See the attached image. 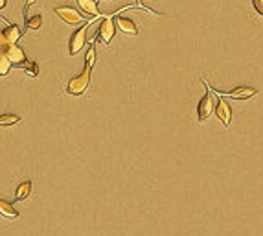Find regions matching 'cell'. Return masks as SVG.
I'll use <instances>...</instances> for the list:
<instances>
[{
	"instance_id": "6da1fadb",
	"label": "cell",
	"mask_w": 263,
	"mask_h": 236,
	"mask_svg": "<svg viewBox=\"0 0 263 236\" xmlns=\"http://www.w3.org/2000/svg\"><path fill=\"white\" fill-rule=\"evenodd\" d=\"M202 83L206 85L208 91H206V94L199 100V104H197V120H199L200 124L206 122L214 115V107H216V98H214L212 89H210V85L206 83V80H202Z\"/></svg>"
},
{
	"instance_id": "7a4b0ae2",
	"label": "cell",
	"mask_w": 263,
	"mask_h": 236,
	"mask_svg": "<svg viewBox=\"0 0 263 236\" xmlns=\"http://www.w3.org/2000/svg\"><path fill=\"white\" fill-rule=\"evenodd\" d=\"M90 72H92L90 67H85L83 72H80L76 78H72V80L68 81V85H66L68 94H72V96H81V94L88 89V83H90Z\"/></svg>"
},
{
	"instance_id": "3957f363",
	"label": "cell",
	"mask_w": 263,
	"mask_h": 236,
	"mask_svg": "<svg viewBox=\"0 0 263 236\" xmlns=\"http://www.w3.org/2000/svg\"><path fill=\"white\" fill-rule=\"evenodd\" d=\"M116 34V26H114V17L112 15H107L103 19V23L100 24V30H98V37L102 41L103 45H109L112 37Z\"/></svg>"
},
{
	"instance_id": "277c9868",
	"label": "cell",
	"mask_w": 263,
	"mask_h": 236,
	"mask_svg": "<svg viewBox=\"0 0 263 236\" xmlns=\"http://www.w3.org/2000/svg\"><path fill=\"white\" fill-rule=\"evenodd\" d=\"M54 12L58 13L59 19H63L64 23L70 24V26H76V24H80L83 21V15H81L80 10H76V8H70V6H58Z\"/></svg>"
},
{
	"instance_id": "5b68a950",
	"label": "cell",
	"mask_w": 263,
	"mask_h": 236,
	"mask_svg": "<svg viewBox=\"0 0 263 236\" xmlns=\"http://www.w3.org/2000/svg\"><path fill=\"white\" fill-rule=\"evenodd\" d=\"M212 89V87H210ZM216 94H219V96H230V98H234V100H248L252 98V96H256L258 94V89H252V87H236V89H232V91H214Z\"/></svg>"
},
{
	"instance_id": "8992f818",
	"label": "cell",
	"mask_w": 263,
	"mask_h": 236,
	"mask_svg": "<svg viewBox=\"0 0 263 236\" xmlns=\"http://www.w3.org/2000/svg\"><path fill=\"white\" fill-rule=\"evenodd\" d=\"M2 56H4V58H6L12 65H17V67H20V65L26 61V54H24V50L18 45H8V46H4V50H2Z\"/></svg>"
},
{
	"instance_id": "52a82bcc",
	"label": "cell",
	"mask_w": 263,
	"mask_h": 236,
	"mask_svg": "<svg viewBox=\"0 0 263 236\" xmlns=\"http://www.w3.org/2000/svg\"><path fill=\"white\" fill-rule=\"evenodd\" d=\"M86 30H88V24H83L80 30H76L72 37H70V54L76 56V54L80 52L81 48L85 46V41H86Z\"/></svg>"
},
{
	"instance_id": "ba28073f",
	"label": "cell",
	"mask_w": 263,
	"mask_h": 236,
	"mask_svg": "<svg viewBox=\"0 0 263 236\" xmlns=\"http://www.w3.org/2000/svg\"><path fill=\"white\" fill-rule=\"evenodd\" d=\"M214 113L218 115V118L221 120V124H223L224 127L230 126V120H232V107H230L226 102H223V100H216Z\"/></svg>"
},
{
	"instance_id": "9c48e42d",
	"label": "cell",
	"mask_w": 263,
	"mask_h": 236,
	"mask_svg": "<svg viewBox=\"0 0 263 236\" xmlns=\"http://www.w3.org/2000/svg\"><path fill=\"white\" fill-rule=\"evenodd\" d=\"M78 6H80V12L83 17L86 19H98L102 13L98 10V0H78Z\"/></svg>"
},
{
	"instance_id": "30bf717a",
	"label": "cell",
	"mask_w": 263,
	"mask_h": 236,
	"mask_svg": "<svg viewBox=\"0 0 263 236\" xmlns=\"http://www.w3.org/2000/svg\"><path fill=\"white\" fill-rule=\"evenodd\" d=\"M114 26L120 30V32H124V34H127V35H138L136 24L132 23L131 19H127V17H114Z\"/></svg>"
},
{
	"instance_id": "8fae6325",
	"label": "cell",
	"mask_w": 263,
	"mask_h": 236,
	"mask_svg": "<svg viewBox=\"0 0 263 236\" xmlns=\"http://www.w3.org/2000/svg\"><path fill=\"white\" fill-rule=\"evenodd\" d=\"M2 34H4V39H6L8 45H17V41L20 39L22 32H20V28H18L17 24H10Z\"/></svg>"
},
{
	"instance_id": "7c38bea8",
	"label": "cell",
	"mask_w": 263,
	"mask_h": 236,
	"mask_svg": "<svg viewBox=\"0 0 263 236\" xmlns=\"http://www.w3.org/2000/svg\"><path fill=\"white\" fill-rule=\"evenodd\" d=\"M0 216H4V218H8V219H13V218H17L18 212H17V208L13 207L12 203H8V201H4V199H0Z\"/></svg>"
},
{
	"instance_id": "4fadbf2b",
	"label": "cell",
	"mask_w": 263,
	"mask_h": 236,
	"mask_svg": "<svg viewBox=\"0 0 263 236\" xmlns=\"http://www.w3.org/2000/svg\"><path fill=\"white\" fill-rule=\"evenodd\" d=\"M30 194H32V183H30V181H24L22 184H18L17 192H15V199H17V201H22Z\"/></svg>"
},
{
	"instance_id": "5bb4252c",
	"label": "cell",
	"mask_w": 263,
	"mask_h": 236,
	"mask_svg": "<svg viewBox=\"0 0 263 236\" xmlns=\"http://www.w3.org/2000/svg\"><path fill=\"white\" fill-rule=\"evenodd\" d=\"M20 67L26 70V74H28L30 78H37V76H39V67H37L34 61H28V59H26V61L20 65Z\"/></svg>"
},
{
	"instance_id": "9a60e30c",
	"label": "cell",
	"mask_w": 263,
	"mask_h": 236,
	"mask_svg": "<svg viewBox=\"0 0 263 236\" xmlns=\"http://www.w3.org/2000/svg\"><path fill=\"white\" fill-rule=\"evenodd\" d=\"M40 24H42V17H40V15L26 17V30H39Z\"/></svg>"
},
{
	"instance_id": "2e32d148",
	"label": "cell",
	"mask_w": 263,
	"mask_h": 236,
	"mask_svg": "<svg viewBox=\"0 0 263 236\" xmlns=\"http://www.w3.org/2000/svg\"><path fill=\"white\" fill-rule=\"evenodd\" d=\"M20 120L17 115H2L0 116V126H13Z\"/></svg>"
},
{
	"instance_id": "e0dca14e",
	"label": "cell",
	"mask_w": 263,
	"mask_h": 236,
	"mask_svg": "<svg viewBox=\"0 0 263 236\" xmlns=\"http://www.w3.org/2000/svg\"><path fill=\"white\" fill-rule=\"evenodd\" d=\"M12 67H13V65L10 63V61H8V59L2 56V54H0V78H4V76L10 72V69H12Z\"/></svg>"
},
{
	"instance_id": "ac0fdd59",
	"label": "cell",
	"mask_w": 263,
	"mask_h": 236,
	"mask_svg": "<svg viewBox=\"0 0 263 236\" xmlns=\"http://www.w3.org/2000/svg\"><path fill=\"white\" fill-rule=\"evenodd\" d=\"M94 61H96V48L94 45L88 48V52H86V58H85V67H94Z\"/></svg>"
},
{
	"instance_id": "d6986e66",
	"label": "cell",
	"mask_w": 263,
	"mask_h": 236,
	"mask_svg": "<svg viewBox=\"0 0 263 236\" xmlns=\"http://www.w3.org/2000/svg\"><path fill=\"white\" fill-rule=\"evenodd\" d=\"M252 6H254V10L263 17V0H252Z\"/></svg>"
},
{
	"instance_id": "ffe728a7",
	"label": "cell",
	"mask_w": 263,
	"mask_h": 236,
	"mask_svg": "<svg viewBox=\"0 0 263 236\" xmlns=\"http://www.w3.org/2000/svg\"><path fill=\"white\" fill-rule=\"evenodd\" d=\"M4 46H8V43H6V39H4L2 30H0V54H2V50H4Z\"/></svg>"
},
{
	"instance_id": "44dd1931",
	"label": "cell",
	"mask_w": 263,
	"mask_h": 236,
	"mask_svg": "<svg viewBox=\"0 0 263 236\" xmlns=\"http://www.w3.org/2000/svg\"><path fill=\"white\" fill-rule=\"evenodd\" d=\"M35 2H37V0H26V8L32 6V4H35Z\"/></svg>"
},
{
	"instance_id": "7402d4cb",
	"label": "cell",
	"mask_w": 263,
	"mask_h": 236,
	"mask_svg": "<svg viewBox=\"0 0 263 236\" xmlns=\"http://www.w3.org/2000/svg\"><path fill=\"white\" fill-rule=\"evenodd\" d=\"M6 4H8V0H0V10L6 6Z\"/></svg>"
},
{
	"instance_id": "603a6c76",
	"label": "cell",
	"mask_w": 263,
	"mask_h": 236,
	"mask_svg": "<svg viewBox=\"0 0 263 236\" xmlns=\"http://www.w3.org/2000/svg\"><path fill=\"white\" fill-rule=\"evenodd\" d=\"M136 2H140V0H136Z\"/></svg>"
}]
</instances>
